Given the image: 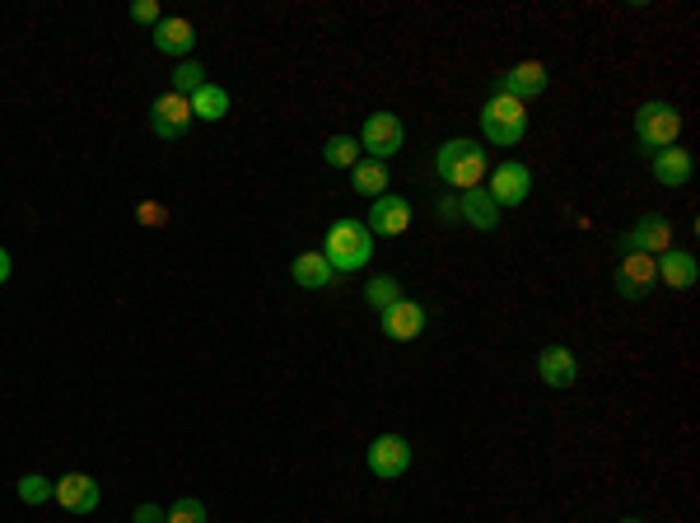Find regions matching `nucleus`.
<instances>
[{"mask_svg": "<svg viewBox=\"0 0 700 523\" xmlns=\"http://www.w3.org/2000/svg\"><path fill=\"white\" fill-rule=\"evenodd\" d=\"M458 220L471 224V230H481V234H495L500 230V206L490 201L486 187H467L458 197Z\"/></svg>", "mask_w": 700, "mask_h": 523, "instance_id": "17", "label": "nucleus"}, {"mask_svg": "<svg viewBox=\"0 0 700 523\" xmlns=\"http://www.w3.org/2000/svg\"><path fill=\"white\" fill-rule=\"evenodd\" d=\"M164 523H206V504L197 496H178V500L168 504Z\"/></svg>", "mask_w": 700, "mask_h": 523, "instance_id": "27", "label": "nucleus"}, {"mask_svg": "<svg viewBox=\"0 0 700 523\" xmlns=\"http://www.w3.org/2000/svg\"><path fill=\"white\" fill-rule=\"evenodd\" d=\"M360 150H364V160H393V154L407 146V127H401V117L397 113H370L364 117V127H360Z\"/></svg>", "mask_w": 700, "mask_h": 523, "instance_id": "5", "label": "nucleus"}, {"mask_svg": "<svg viewBox=\"0 0 700 523\" xmlns=\"http://www.w3.org/2000/svg\"><path fill=\"white\" fill-rule=\"evenodd\" d=\"M14 491H20L24 504H47L51 496H57V481H47L43 473H24L20 481H14Z\"/></svg>", "mask_w": 700, "mask_h": 523, "instance_id": "26", "label": "nucleus"}, {"mask_svg": "<svg viewBox=\"0 0 700 523\" xmlns=\"http://www.w3.org/2000/svg\"><path fill=\"white\" fill-rule=\"evenodd\" d=\"M677 136H681V113L673 108V103L650 98V103L635 108V146L644 154H658V150L677 146Z\"/></svg>", "mask_w": 700, "mask_h": 523, "instance_id": "4", "label": "nucleus"}, {"mask_svg": "<svg viewBox=\"0 0 700 523\" xmlns=\"http://www.w3.org/2000/svg\"><path fill=\"white\" fill-rule=\"evenodd\" d=\"M136 216H140V224H150V230H164V220H168V211H164L160 201H140Z\"/></svg>", "mask_w": 700, "mask_h": 523, "instance_id": "29", "label": "nucleus"}, {"mask_svg": "<svg viewBox=\"0 0 700 523\" xmlns=\"http://www.w3.org/2000/svg\"><path fill=\"white\" fill-rule=\"evenodd\" d=\"M191 47H197V28H191L183 14H168V20L154 24V51H164V57H178L187 61Z\"/></svg>", "mask_w": 700, "mask_h": 523, "instance_id": "16", "label": "nucleus"}, {"mask_svg": "<svg viewBox=\"0 0 700 523\" xmlns=\"http://www.w3.org/2000/svg\"><path fill=\"white\" fill-rule=\"evenodd\" d=\"M131 20H136L140 28H154V24L164 20V14H160V0H136V5H131Z\"/></svg>", "mask_w": 700, "mask_h": 523, "instance_id": "28", "label": "nucleus"}, {"mask_svg": "<svg viewBox=\"0 0 700 523\" xmlns=\"http://www.w3.org/2000/svg\"><path fill=\"white\" fill-rule=\"evenodd\" d=\"M658 281V267H654V257H644V253H621L617 262V271H611V286H617L621 300H644V294L654 290Z\"/></svg>", "mask_w": 700, "mask_h": 523, "instance_id": "9", "label": "nucleus"}, {"mask_svg": "<svg viewBox=\"0 0 700 523\" xmlns=\"http://www.w3.org/2000/svg\"><path fill=\"white\" fill-rule=\"evenodd\" d=\"M617 248L621 253H644V257H658V253H668L673 248V224L668 216H640L630 230L617 239Z\"/></svg>", "mask_w": 700, "mask_h": 523, "instance_id": "6", "label": "nucleus"}, {"mask_svg": "<svg viewBox=\"0 0 700 523\" xmlns=\"http://www.w3.org/2000/svg\"><path fill=\"white\" fill-rule=\"evenodd\" d=\"M323 257L331 262L337 276H350V271H364L374 257V234L364 230V220H337L323 239Z\"/></svg>", "mask_w": 700, "mask_h": 523, "instance_id": "1", "label": "nucleus"}, {"mask_svg": "<svg viewBox=\"0 0 700 523\" xmlns=\"http://www.w3.org/2000/svg\"><path fill=\"white\" fill-rule=\"evenodd\" d=\"M537 374L547 388H574L580 383V360H574L570 346H541V356H537Z\"/></svg>", "mask_w": 700, "mask_h": 523, "instance_id": "14", "label": "nucleus"}, {"mask_svg": "<svg viewBox=\"0 0 700 523\" xmlns=\"http://www.w3.org/2000/svg\"><path fill=\"white\" fill-rule=\"evenodd\" d=\"M10 271H14V262H10V253H5V248H0V286L10 281Z\"/></svg>", "mask_w": 700, "mask_h": 523, "instance_id": "32", "label": "nucleus"}, {"mask_svg": "<svg viewBox=\"0 0 700 523\" xmlns=\"http://www.w3.org/2000/svg\"><path fill=\"white\" fill-rule=\"evenodd\" d=\"M164 504H154V500H145V504H136V514H131V523H164Z\"/></svg>", "mask_w": 700, "mask_h": 523, "instance_id": "30", "label": "nucleus"}, {"mask_svg": "<svg viewBox=\"0 0 700 523\" xmlns=\"http://www.w3.org/2000/svg\"><path fill=\"white\" fill-rule=\"evenodd\" d=\"M168 80H173V90H168V94L191 98V94H197L201 84H206V66L187 57V61H178V66H173V75H168Z\"/></svg>", "mask_w": 700, "mask_h": 523, "instance_id": "24", "label": "nucleus"}, {"mask_svg": "<svg viewBox=\"0 0 700 523\" xmlns=\"http://www.w3.org/2000/svg\"><path fill=\"white\" fill-rule=\"evenodd\" d=\"M323 160L331 168H355L360 164V141L355 136H331V141L323 146Z\"/></svg>", "mask_w": 700, "mask_h": 523, "instance_id": "25", "label": "nucleus"}, {"mask_svg": "<svg viewBox=\"0 0 700 523\" xmlns=\"http://www.w3.org/2000/svg\"><path fill=\"white\" fill-rule=\"evenodd\" d=\"M481 131H486V141L500 146V150L518 146L523 136H528V103L504 98V94H490L486 108H481Z\"/></svg>", "mask_w": 700, "mask_h": 523, "instance_id": "3", "label": "nucleus"}, {"mask_svg": "<svg viewBox=\"0 0 700 523\" xmlns=\"http://www.w3.org/2000/svg\"><path fill=\"white\" fill-rule=\"evenodd\" d=\"M650 168H654V183H663V187H687V183H691V150H681V146L658 150Z\"/></svg>", "mask_w": 700, "mask_h": 523, "instance_id": "19", "label": "nucleus"}, {"mask_svg": "<svg viewBox=\"0 0 700 523\" xmlns=\"http://www.w3.org/2000/svg\"><path fill=\"white\" fill-rule=\"evenodd\" d=\"M434 211H440V220H458V197H440Z\"/></svg>", "mask_w": 700, "mask_h": 523, "instance_id": "31", "label": "nucleus"}, {"mask_svg": "<svg viewBox=\"0 0 700 523\" xmlns=\"http://www.w3.org/2000/svg\"><path fill=\"white\" fill-rule=\"evenodd\" d=\"M654 267H658V281L668 286V290H691V286L700 281L696 253H687V248H668V253H658V257H654Z\"/></svg>", "mask_w": 700, "mask_h": 523, "instance_id": "18", "label": "nucleus"}, {"mask_svg": "<svg viewBox=\"0 0 700 523\" xmlns=\"http://www.w3.org/2000/svg\"><path fill=\"white\" fill-rule=\"evenodd\" d=\"M364 463H370V473L378 481H397L411 473V440H401V434H378L364 453Z\"/></svg>", "mask_w": 700, "mask_h": 523, "instance_id": "7", "label": "nucleus"}, {"mask_svg": "<svg viewBox=\"0 0 700 523\" xmlns=\"http://www.w3.org/2000/svg\"><path fill=\"white\" fill-rule=\"evenodd\" d=\"M378 327H383V337L388 341H416L430 327V313L420 309L416 300H397L393 309L378 313Z\"/></svg>", "mask_w": 700, "mask_h": 523, "instance_id": "13", "label": "nucleus"}, {"mask_svg": "<svg viewBox=\"0 0 700 523\" xmlns=\"http://www.w3.org/2000/svg\"><path fill=\"white\" fill-rule=\"evenodd\" d=\"M364 230L374 239H401L411 230V201L397 197V191H383V197L370 201V220H364Z\"/></svg>", "mask_w": 700, "mask_h": 523, "instance_id": "8", "label": "nucleus"}, {"mask_svg": "<svg viewBox=\"0 0 700 523\" xmlns=\"http://www.w3.org/2000/svg\"><path fill=\"white\" fill-rule=\"evenodd\" d=\"M434 173H440L444 187H481L486 178V146L481 141H467V136H458V141H444L440 154H434Z\"/></svg>", "mask_w": 700, "mask_h": 523, "instance_id": "2", "label": "nucleus"}, {"mask_svg": "<svg viewBox=\"0 0 700 523\" xmlns=\"http://www.w3.org/2000/svg\"><path fill=\"white\" fill-rule=\"evenodd\" d=\"M364 300H370V309H393L397 300H407V290H401V281L397 276H388V271H378V276H370V286H364Z\"/></svg>", "mask_w": 700, "mask_h": 523, "instance_id": "23", "label": "nucleus"}, {"mask_svg": "<svg viewBox=\"0 0 700 523\" xmlns=\"http://www.w3.org/2000/svg\"><path fill=\"white\" fill-rule=\"evenodd\" d=\"M490 201L500 206H523L533 197V173H528V164H518V160H504V164H495L490 168Z\"/></svg>", "mask_w": 700, "mask_h": 523, "instance_id": "10", "label": "nucleus"}, {"mask_svg": "<svg viewBox=\"0 0 700 523\" xmlns=\"http://www.w3.org/2000/svg\"><path fill=\"white\" fill-rule=\"evenodd\" d=\"M191 103L178 98V94H160L150 103V131L160 136V141H183V136L191 131Z\"/></svg>", "mask_w": 700, "mask_h": 523, "instance_id": "11", "label": "nucleus"}, {"mask_svg": "<svg viewBox=\"0 0 700 523\" xmlns=\"http://www.w3.org/2000/svg\"><path fill=\"white\" fill-rule=\"evenodd\" d=\"M51 500H57L61 510H70V514H94L103 496H98V481L90 473H70V477L57 481V496Z\"/></svg>", "mask_w": 700, "mask_h": 523, "instance_id": "15", "label": "nucleus"}, {"mask_svg": "<svg viewBox=\"0 0 700 523\" xmlns=\"http://www.w3.org/2000/svg\"><path fill=\"white\" fill-rule=\"evenodd\" d=\"M350 183H355V191L360 197H383V191H388V164H378V160H360L355 168H350Z\"/></svg>", "mask_w": 700, "mask_h": 523, "instance_id": "21", "label": "nucleus"}, {"mask_svg": "<svg viewBox=\"0 0 700 523\" xmlns=\"http://www.w3.org/2000/svg\"><path fill=\"white\" fill-rule=\"evenodd\" d=\"M187 103H191V117H197V121H220L224 113H230V94H224L220 84H210V80Z\"/></svg>", "mask_w": 700, "mask_h": 523, "instance_id": "22", "label": "nucleus"}, {"mask_svg": "<svg viewBox=\"0 0 700 523\" xmlns=\"http://www.w3.org/2000/svg\"><path fill=\"white\" fill-rule=\"evenodd\" d=\"M290 276L300 290H327L331 281H337V271H331V262L323 253H300L290 262Z\"/></svg>", "mask_w": 700, "mask_h": 523, "instance_id": "20", "label": "nucleus"}, {"mask_svg": "<svg viewBox=\"0 0 700 523\" xmlns=\"http://www.w3.org/2000/svg\"><path fill=\"white\" fill-rule=\"evenodd\" d=\"M547 84H551L547 66H541V61H518V66H510L504 75H495V94L528 103V98H537V94H547Z\"/></svg>", "mask_w": 700, "mask_h": 523, "instance_id": "12", "label": "nucleus"}, {"mask_svg": "<svg viewBox=\"0 0 700 523\" xmlns=\"http://www.w3.org/2000/svg\"><path fill=\"white\" fill-rule=\"evenodd\" d=\"M621 523H644V519H640V514H630V519H621Z\"/></svg>", "mask_w": 700, "mask_h": 523, "instance_id": "33", "label": "nucleus"}]
</instances>
